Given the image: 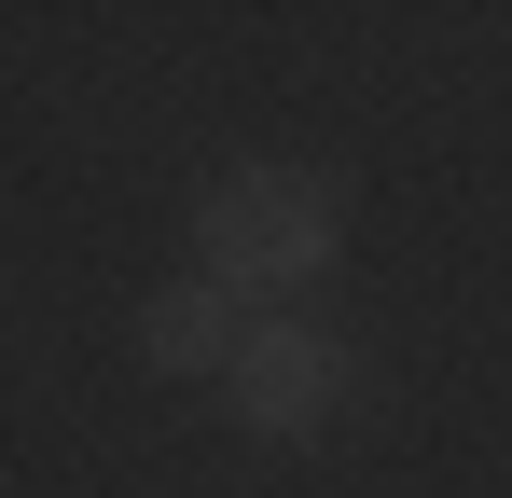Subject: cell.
Returning a JSON list of instances; mask_svg holds the SVG:
<instances>
[{"instance_id": "7a4b0ae2", "label": "cell", "mask_w": 512, "mask_h": 498, "mask_svg": "<svg viewBox=\"0 0 512 498\" xmlns=\"http://www.w3.org/2000/svg\"><path fill=\"white\" fill-rule=\"evenodd\" d=\"M333 388H346V360L305 319H263L250 346H236V415H250V429H319Z\"/></svg>"}, {"instance_id": "6da1fadb", "label": "cell", "mask_w": 512, "mask_h": 498, "mask_svg": "<svg viewBox=\"0 0 512 498\" xmlns=\"http://www.w3.org/2000/svg\"><path fill=\"white\" fill-rule=\"evenodd\" d=\"M333 236H346V208H333V180H305V166H236L194 208V249H208L222 291H291V277L333 263Z\"/></svg>"}, {"instance_id": "3957f363", "label": "cell", "mask_w": 512, "mask_h": 498, "mask_svg": "<svg viewBox=\"0 0 512 498\" xmlns=\"http://www.w3.org/2000/svg\"><path fill=\"white\" fill-rule=\"evenodd\" d=\"M139 346H153V374H236V305H222V277H180V291H153L139 305Z\"/></svg>"}]
</instances>
